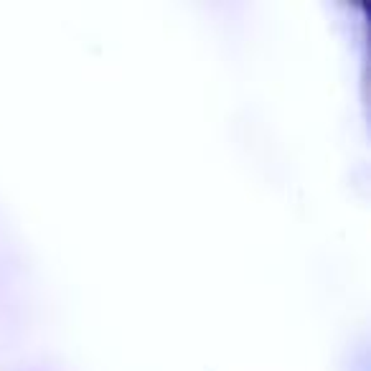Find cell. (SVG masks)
I'll use <instances>...</instances> for the list:
<instances>
[]
</instances>
